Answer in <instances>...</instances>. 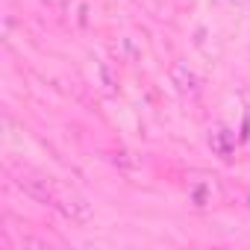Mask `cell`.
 <instances>
[{
  "label": "cell",
  "instance_id": "obj_3",
  "mask_svg": "<svg viewBox=\"0 0 250 250\" xmlns=\"http://www.w3.org/2000/svg\"><path fill=\"white\" fill-rule=\"evenodd\" d=\"M206 142H209L212 153H215V156H221V159H229V156L235 153V145H238L235 133L227 127V124H215V127H209Z\"/></svg>",
  "mask_w": 250,
  "mask_h": 250
},
{
  "label": "cell",
  "instance_id": "obj_1",
  "mask_svg": "<svg viewBox=\"0 0 250 250\" xmlns=\"http://www.w3.org/2000/svg\"><path fill=\"white\" fill-rule=\"evenodd\" d=\"M224 197H227V191H224L221 180L212 174H194L186 180V200L194 209H215L224 203Z\"/></svg>",
  "mask_w": 250,
  "mask_h": 250
},
{
  "label": "cell",
  "instance_id": "obj_2",
  "mask_svg": "<svg viewBox=\"0 0 250 250\" xmlns=\"http://www.w3.org/2000/svg\"><path fill=\"white\" fill-rule=\"evenodd\" d=\"M15 186L27 194V197H33L36 203H44V206H56V191L50 188V183L44 180V177H36V174H18V180H15Z\"/></svg>",
  "mask_w": 250,
  "mask_h": 250
},
{
  "label": "cell",
  "instance_id": "obj_6",
  "mask_svg": "<svg viewBox=\"0 0 250 250\" xmlns=\"http://www.w3.org/2000/svg\"><path fill=\"white\" fill-rule=\"evenodd\" d=\"M133 153H115V165H124V168H139V159H130Z\"/></svg>",
  "mask_w": 250,
  "mask_h": 250
},
{
  "label": "cell",
  "instance_id": "obj_5",
  "mask_svg": "<svg viewBox=\"0 0 250 250\" xmlns=\"http://www.w3.org/2000/svg\"><path fill=\"white\" fill-rule=\"evenodd\" d=\"M168 77H171V85L180 94H197L200 91V77L188 68V62H174L171 71H168Z\"/></svg>",
  "mask_w": 250,
  "mask_h": 250
},
{
  "label": "cell",
  "instance_id": "obj_4",
  "mask_svg": "<svg viewBox=\"0 0 250 250\" xmlns=\"http://www.w3.org/2000/svg\"><path fill=\"white\" fill-rule=\"evenodd\" d=\"M56 209H59L71 224H88V221L94 218L91 203H88V200H83V197H77V194L59 197V200H56Z\"/></svg>",
  "mask_w": 250,
  "mask_h": 250
}]
</instances>
